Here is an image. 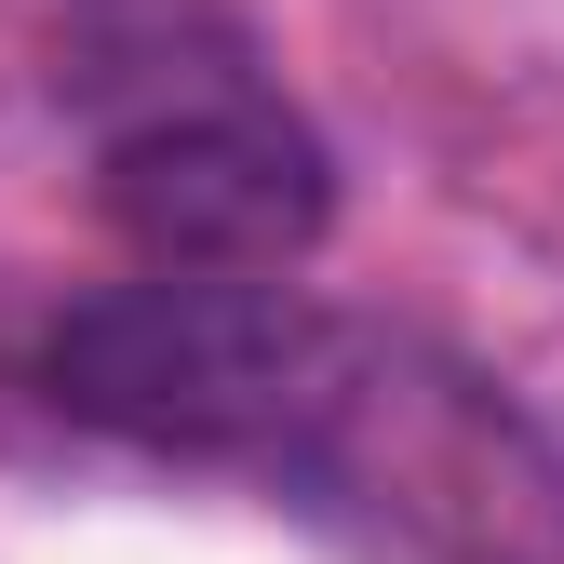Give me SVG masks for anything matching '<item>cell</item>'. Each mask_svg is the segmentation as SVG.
Here are the masks:
<instances>
[{
  "mask_svg": "<svg viewBox=\"0 0 564 564\" xmlns=\"http://www.w3.org/2000/svg\"><path fill=\"white\" fill-rule=\"evenodd\" d=\"M41 377L108 444H149L188 470H256L416 564H564L551 444L470 364L377 336L349 310H310L282 269L269 282L149 269L121 296L67 310Z\"/></svg>",
  "mask_w": 564,
  "mask_h": 564,
  "instance_id": "1",
  "label": "cell"
},
{
  "mask_svg": "<svg viewBox=\"0 0 564 564\" xmlns=\"http://www.w3.org/2000/svg\"><path fill=\"white\" fill-rule=\"evenodd\" d=\"M82 95H95V216L134 242V269L269 282L323 242L336 175L310 149V121L229 41L216 54H188V41L95 54Z\"/></svg>",
  "mask_w": 564,
  "mask_h": 564,
  "instance_id": "2",
  "label": "cell"
}]
</instances>
